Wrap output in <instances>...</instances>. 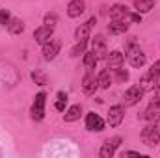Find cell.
I'll return each instance as SVG.
<instances>
[{
  "instance_id": "1",
  "label": "cell",
  "mask_w": 160,
  "mask_h": 158,
  "mask_svg": "<svg viewBox=\"0 0 160 158\" xmlns=\"http://www.w3.org/2000/svg\"><path fill=\"white\" fill-rule=\"evenodd\" d=\"M142 140H143L145 145L155 147L160 141V125L158 123H151V121H149V125L142 130Z\"/></svg>"
},
{
  "instance_id": "2",
  "label": "cell",
  "mask_w": 160,
  "mask_h": 158,
  "mask_svg": "<svg viewBox=\"0 0 160 158\" xmlns=\"http://www.w3.org/2000/svg\"><path fill=\"white\" fill-rule=\"evenodd\" d=\"M45 101H47V95L41 91L36 95V99H34V104H32V108H30V116L34 121H41V119L45 117Z\"/></svg>"
},
{
  "instance_id": "3",
  "label": "cell",
  "mask_w": 160,
  "mask_h": 158,
  "mask_svg": "<svg viewBox=\"0 0 160 158\" xmlns=\"http://www.w3.org/2000/svg\"><path fill=\"white\" fill-rule=\"evenodd\" d=\"M119 145H121V136H114V138L106 140V141L102 143L101 151H99V156L101 158H112L114 153H116V149H118Z\"/></svg>"
},
{
  "instance_id": "4",
  "label": "cell",
  "mask_w": 160,
  "mask_h": 158,
  "mask_svg": "<svg viewBox=\"0 0 160 158\" xmlns=\"http://www.w3.org/2000/svg\"><path fill=\"white\" fill-rule=\"evenodd\" d=\"M60 48H62V43H60V39L50 37V39L43 45V58H45L47 62L54 60V58L60 54Z\"/></svg>"
},
{
  "instance_id": "5",
  "label": "cell",
  "mask_w": 160,
  "mask_h": 158,
  "mask_svg": "<svg viewBox=\"0 0 160 158\" xmlns=\"http://www.w3.org/2000/svg\"><path fill=\"white\" fill-rule=\"evenodd\" d=\"M143 93H145V91H143L142 86H130V87L125 91V104H127V106H134L136 102L142 101Z\"/></svg>"
},
{
  "instance_id": "6",
  "label": "cell",
  "mask_w": 160,
  "mask_h": 158,
  "mask_svg": "<svg viewBox=\"0 0 160 158\" xmlns=\"http://www.w3.org/2000/svg\"><path fill=\"white\" fill-rule=\"evenodd\" d=\"M143 117L147 119V121H151V123H158L160 121V97H155L151 101V104L143 112Z\"/></svg>"
},
{
  "instance_id": "7",
  "label": "cell",
  "mask_w": 160,
  "mask_h": 158,
  "mask_svg": "<svg viewBox=\"0 0 160 158\" xmlns=\"http://www.w3.org/2000/svg\"><path fill=\"white\" fill-rule=\"evenodd\" d=\"M86 128L89 132H101V130H104V119L93 112H89L86 116Z\"/></svg>"
},
{
  "instance_id": "8",
  "label": "cell",
  "mask_w": 160,
  "mask_h": 158,
  "mask_svg": "<svg viewBox=\"0 0 160 158\" xmlns=\"http://www.w3.org/2000/svg\"><path fill=\"white\" fill-rule=\"evenodd\" d=\"M123 117H125V110H123V106H121V104H116V106L110 108L108 117H106V123H108L110 126H119L121 123H123Z\"/></svg>"
},
{
  "instance_id": "9",
  "label": "cell",
  "mask_w": 160,
  "mask_h": 158,
  "mask_svg": "<svg viewBox=\"0 0 160 158\" xmlns=\"http://www.w3.org/2000/svg\"><path fill=\"white\" fill-rule=\"evenodd\" d=\"M99 87V78L93 75V71H88V75L82 78V89L86 95H93Z\"/></svg>"
},
{
  "instance_id": "10",
  "label": "cell",
  "mask_w": 160,
  "mask_h": 158,
  "mask_svg": "<svg viewBox=\"0 0 160 158\" xmlns=\"http://www.w3.org/2000/svg\"><path fill=\"white\" fill-rule=\"evenodd\" d=\"M91 50L95 52V56L99 60H104L106 54H108V50H106V39L102 36H95L93 41H91Z\"/></svg>"
},
{
  "instance_id": "11",
  "label": "cell",
  "mask_w": 160,
  "mask_h": 158,
  "mask_svg": "<svg viewBox=\"0 0 160 158\" xmlns=\"http://www.w3.org/2000/svg\"><path fill=\"white\" fill-rule=\"evenodd\" d=\"M104 60H106V67H108V69H114V71L119 69L121 65L125 63V56L121 54L119 50H112V52H108Z\"/></svg>"
},
{
  "instance_id": "12",
  "label": "cell",
  "mask_w": 160,
  "mask_h": 158,
  "mask_svg": "<svg viewBox=\"0 0 160 158\" xmlns=\"http://www.w3.org/2000/svg\"><path fill=\"white\" fill-rule=\"evenodd\" d=\"M128 15H130V9H128L127 6H123V4H114V6L110 7V17L116 19V21H125V22H128Z\"/></svg>"
},
{
  "instance_id": "13",
  "label": "cell",
  "mask_w": 160,
  "mask_h": 158,
  "mask_svg": "<svg viewBox=\"0 0 160 158\" xmlns=\"http://www.w3.org/2000/svg\"><path fill=\"white\" fill-rule=\"evenodd\" d=\"M52 34H54V26L43 24V26H39V28L34 32V39L38 41V43H41V45H45L47 41L52 37Z\"/></svg>"
},
{
  "instance_id": "14",
  "label": "cell",
  "mask_w": 160,
  "mask_h": 158,
  "mask_svg": "<svg viewBox=\"0 0 160 158\" xmlns=\"http://www.w3.org/2000/svg\"><path fill=\"white\" fill-rule=\"evenodd\" d=\"M84 9H86L84 0H71L69 6H67V15H69L71 19H77V17H80V15L84 13Z\"/></svg>"
},
{
  "instance_id": "15",
  "label": "cell",
  "mask_w": 160,
  "mask_h": 158,
  "mask_svg": "<svg viewBox=\"0 0 160 158\" xmlns=\"http://www.w3.org/2000/svg\"><path fill=\"white\" fill-rule=\"evenodd\" d=\"M127 60H128V63L134 67V69H140V67H143L145 65V54L138 48V50H134L130 56H127Z\"/></svg>"
},
{
  "instance_id": "16",
  "label": "cell",
  "mask_w": 160,
  "mask_h": 158,
  "mask_svg": "<svg viewBox=\"0 0 160 158\" xmlns=\"http://www.w3.org/2000/svg\"><path fill=\"white\" fill-rule=\"evenodd\" d=\"M128 30V22H125V21H116V19H112V22L108 24V32L112 34V36H121V34H125Z\"/></svg>"
},
{
  "instance_id": "17",
  "label": "cell",
  "mask_w": 160,
  "mask_h": 158,
  "mask_svg": "<svg viewBox=\"0 0 160 158\" xmlns=\"http://www.w3.org/2000/svg\"><path fill=\"white\" fill-rule=\"evenodd\" d=\"M95 24V17H91L88 22H84V24H80L78 28L75 30V37L77 39H88V36H89V30H91V26Z\"/></svg>"
},
{
  "instance_id": "18",
  "label": "cell",
  "mask_w": 160,
  "mask_h": 158,
  "mask_svg": "<svg viewBox=\"0 0 160 158\" xmlns=\"http://www.w3.org/2000/svg\"><path fill=\"white\" fill-rule=\"evenodd\" d=\"M6 26H8L9 34H13V36H19V34H22V32H24V22H22L21 19H17V17H11V19H9V22H8Z\"/></svg>"
},
{
  "instance_id": "19",
  "label": "cell",
  "mask_w": 160,
  "mask_h": 158,
  "mask_svg": "<svg viewBox=\"0 0 160 158\" xmlns=\"http://www.w3.org/2000/svg\"><path fill=\"white\" fill-rule=\"evenodd\" d=\"M134 9L142 15V13H149L155 7V0H132Z\"/></svg>"
},
{
  "instance_id": "20",
  "label": "cell",
  "mask_w": 160,
  "mask_h": 158,
  "mask_svg": "<svg viewBox=\"0 0 160 158\" xmlns=\"http://www.w3.org/2000/svg\"><path fill=\"white\" fill-rule=\"evenodd\" d=\"M80 116H82V106L80 104H75V106H71L65 114H63V119L67 121V123H75V121H78Z\"/></svg>"
},
{
  "instance_id": "21",
  "label": "cell",
  "mask_w": 160,
  "mask_h": 158,
  "mask_svg": "<svg viewBox=\"0 0 160 158\" xmlns=\"http://www.w3.org/2000/svg\"><path fill=\"white\" fill-rule=\"evenodd\" d=\"M97 62H99V58L95 56L93 50L91 52H84V67H86V71H93L97 67Z\"/></svg>"
},
{
  "instance_id": "22",
  "label": "cell",
  "mask_w": 160,
  "mask_h": 158,
  "mask_svg": "<svg viewBox=\"0 0 160 158\" xmlns=\"http://www.w3.org/2000/svg\"><path fill=\"white\" fill-rule=\"evenodd\" d=\"M97 78H99V87H102V89H108V87L112 86V77H110V73H108L106 69H102V71L97 75Z\"/></svg>"
},
{
  "instance_id": "23",
  "label": "cell",
  "mask_w": 160,
  "mask_h": 158,
  "mask_svg": "<svg viewBox=\"0 0 160 158\" xmlns=\"http://www.w3.org/2000/svg\"><path fill=\"white\" fill-rule=\"evenodd\" d=\"M65 104H67V93L65 91H58V99H56V110L58 112H65Z\"/></svg>"
},
{
  "instance_id": "24",
  "label": "cell",
  "mask_w": 160,
  "mask_h": 158,
  "mask_svg": "<svg viewBox=\"0 0 160 158\" xmlns=\"http://www.w3.org/2000/svg\"><path fill=\"white\" fill-rule=\"evenodd\" d=\"M86 47H88V39H80L75 47H73V50H71V56H80V54H84L86 52Z\"/></svg>"
},
{
  "instance_id": "25",
  "label": "cell",
  "mask_w": 160,
  "mask_h": 158,
  "mask_svg": "<svg viewBox=\"0 0 160 158\" xmlns=\"http://www.w3.org/2000/svg\"><path fill=\"white\" fill-rule=\"evenodd\" d=\"M32 80H34L36 84H39V86H45V84H47V75L41 73V71H34V73H32Z\"/></svg>"
},
{
  "instance_id": "26",
  "label": "cell",
  "mask_w": 160,
  "mask_h": 158,
  "mask_svg": "<svg viewBox=\"0 0 160 158\" xmlns=\"http://www.w3.org/2000/svg\"><path fill=\"white\" fill-rule=\"evenodd\" d=\"M56 22H58V15L56 13H47L45 19H43V24H47V26H54Z\"/></svg>"
},
{
  "instance_id": "27",
  "label": "cell",
  "mask_w": 160,
  "mask_h": 158,
  "mask_svg": "<svg viewBox=\"0 0 160 158\" xmlns=\"http://www.w3.org/2000/svg\"><path fill=\"white\" fill-rule=\"evenodd\" d=\"M147 73H149L153 78L157 80V82H158V80H160V60L155 63V65H153V67H151V69H149V71H147Z\"/></svg>"
},
{
  "instance_id": "28",
  "label": "cell",
  "mask_w": 160,
  "mask_h": 158,
  "mask_svg": "<svg viewBox=\"0 0 160 158\" xmlns=\"http://www.w3.org/2000/svg\"><path fill=\"white\" fill-rule=\"evenodd\" d=\"M116 78H118V82H127L128 80V71L127 69H116Z\"/></svg>"
},
{
  "instance_id": "29",
  "label": "cell",
  "mask_w": 160,
  "mask_h": 158,
  "mask_svg": "<svg viewBox=\"0 0 160 158\" xmlns=\"http://www.w3.org/2000/svg\"><path fill=\"white\" fill-rule=\"evenodd\" d=\"M9 19H11V15H9L6 9H2V11H0V24H8Z\"/></svg>"
},
{
  "instance_id": "30",
  "label": "cell",
  "mask_w": 160,
  "mask_h": 158,
  "mask_svg": "<svg viewBox=\"0 0 160 158\" xmlns=\"http://www.w3.org/2000/svg\"><path fill=\"white\" fill-rule=\"evenodd\" d=\"M123 156H143V155H140V153H138V151H125V153H123Z\"/></svg>"
},
{
  "instance_id": "31",
  "label": "cell",
  "mask_w": 160,
  "mask_h": 158,
  "mask_svg": "<svg viewBox=\"0 0 160 158\" xmlns=\"http://www.w3.org/2000/svg\"><path fill=\"white\" fill-rule=\"evenodd\" d=\"M157 97H160V84H157Z\"/></svg>"
}]
</instances>
